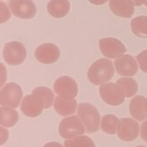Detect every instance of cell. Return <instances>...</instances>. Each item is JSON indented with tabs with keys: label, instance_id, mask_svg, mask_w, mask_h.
Listing matches in <instances>:
<instances>
[{
	"label": "cell",
	"instance_id": "cell-1",
	"mask_svg": "<svg viewBox=\"0 0 147 147\" xmlns=\"http://www.w3.org/2000/svg\"><path fill=\"white\" fill-rule=\"evenodd\" d=\"M114 75V68L112 61L107 59H100L89 67L88 71V80L95 84L100 85L110 81Z\"/></svg>",
	"mask_w": 147,
	"mask_h": 147
},
{
	"label": "cell",
	"instance_id": "cell-2",
	"mask_svg": "<svg viewBox=\"0 0 147 147\" xmlns=\"http://www.w3.org/2000/svg\"><path fill=\"white\" fill-rule=\"evenodd\" d=\"M78 115L89 134L99 131L101 127V115L97 109L90 103H80L78 106Z\"/></svg>",
	"mask_w": 147,
	"mask_h": 147
},
{
	"label": "cell",
	"instance_id": "cell-3",
	"mask_svg": "<svg viewBox=\"0 0 147 147\" xmlns=\"http://www.w3.org/2000/svg\"><path fill=\"white\" fill-rule=\"evenodd\" d=\"M5 62L10 65H18L23 63L27 56L25 47L18 41H10L5 44L3 51Z\"/></svg>",
	"mask_w": 147,
	"mask_h": 147
},
{
	"label": "cell",
	"instance_id": "cell-4",
	"mask_svg": "<svg viewBox=\"0 0 147 147\" xmlns=\"http://www.w3.org/2000/svg\"><path fill=\"white\" fill-rule=\"evenodd\" d=\"M85 127L77 116L63 119L59 125V134L62 138L70 140L81 136L85 133Z\"/></svg>",
	"mask_w": 147,
	"mask_h": 147
},
{
	"label": "cell",
	"instance_id": "cell-5",
	"mask_svg": "<svg viewBox=\"0 0 147 147\" xmlns=\"http://www.w3.org/2000/svg\"><path fill=\"white\" fill-rule=\"evenodd\" d=\"M23 97L21 87L16 83H9L0 90V104L3 107L17 108Z\"/></svg>",
	"mask_w": 147,
	"mask_h": 147
},
{
	"label": "cell",
	"instance_id": "cell-6",
	"mask_svg": "<svg viewBox=\"0 0 147 147\" xmlns=\"http://www.w3.org/2000/svg\"><path fill=\"white\" fill-rule=\"evenodd\" d=\"M100 94L103 101L112 106L122 104L126 97L123 90L117 83L102 84L100 87Z\"/></svg>",
	"mask_w": 147,
	"mask_h": 147
},
{
	"label": "cell",
	"instance_id": "cell-7",
	"mask_svg": "<svg viewBox=\"0 0 147 147\" xmlns=\"http://www.w3.org/2000/svg\"><path fill=\"white\" fill-rule=\"evenodd\" d=\"M12 14L21 19H31L36 14V7L32 0H10Z\"/></svg>",
	"mask_w": 147,
	"mask_h": 147
},
{
	"label": "cell",
	"instance_id": "cell-8",
	"mask_svg": "<svg viewBox=\"0 0 147 147\" xmlns=\"http://www.w3.org/2000/svg\"><path fill=\"white\" fill-rule=\"evenodd\" d=\"M117 134L123 141H133L139 134V126L136 121L131 118L121 119L117 127Z\"/></svg>",
	"mask_w": 147,
	"mask_h": 147
},
{
	"label": "cell",
	"instance_id": "cell-9",
	"mask_svg": "<svg viewBox=\"0 0 147 147\" xmlns=\"http://www.w3.org/2000/svg\"><path fill=\"white\" fill-rule=\"evenodd\" d=\"M100 49L101 53L109 59H117L126 53L124 44L115 38H104L100 40Z\"/></svg>",
	"mask_w": 147,
	"mask_h": 147
},
{
	"label": "cell",
	"instance_id": "cell-10",
	"mask_svg": "<svg viewBox=\"0 0 147 147\" xmlns=\"http://www.w3.org/2000/svg\"><path fill=\"white\" fill-rule=\"evenodd\" d=\"M54 90L58 96L75 98L78 94V85L72 78L63 76L55 82Z\"/></svg>",
	"mask_w": 147,
	"mask_h": 147
},
{
	"label": "cell",
	"instance_id": "cell-11",
	"mask_svg": "<svg viewBox=\"0 0 147 147\" xmlns=\"http://www.w3.org/2000/svg\"><path fill=\"white\" fill-rule=\"evenodd\" d=\"M35 55L36 59L42 64H53L60 58V49L53 43H44L36 48Z\"/></svg>",
	"mask_w": 147,
	"mask_h": 147
},
{
	"label": "cell",
	"instance_id": "cell-12",
	"mask_svg": "<svg viewBox=\"0 0 147 147\" xmlns=\"http://www.w3.org/2000/svg\"><path fill=\"white\" fill-rule=\"evenodd\" d=\"M114 65L117 72L121 76H134L138 71V65L133 57L131 55H121L115 59Z\"/></svg>",
	"mask_w": 147,
	"mask_h": 147
},
{
	"label": "cell",
	"instance_id": "cell-13",
	"mask_svg": "<svg viewBox=\"0 0 147 147\" xmlns=\"http://www.w3.org/2000/svg\"><path fill=\"white\" fill-rule=\"evenodd\" d=\"M21 110L28 117H37L42 113L43 107L36 97L33 95H29L23 99Z\"/></svg>",
	"mask_w": 147,
	"mask_h": 147
},
{
	"label": "cell",
	"instance_id": "cell-14",
	"mask_svg": "<svg viewBox=\"0 0 147 147\" xmlns=\"http://www.w3.org/2000/svg\"><path fill=\"white\" fill-rule=\"evenodd\" d=\"M112 12L120 17L130 18L134 13V4L130 0H109Z\"/></svg>",
	"mask_w": 147,
	"mask_h": 147
},
{
	"label": "cell",
	"instance_id": "cell-15",
	"mask_svg": "<svg viewBox=\"0 0 147 147\" xmlns=\"http://www.w3.org/2000/svg\"><path fill=\"white\" fill-rule=\"evenodd\" d=\"M54 107L55 111L62 116H68L74 114L77 108V102L75 98H68L58 96L55 99Z\"/></svg>",
	"mask_w": 147,
	"mask_h": 147
},
{
	"label": "cell",
	"instance_id": "cell-16",
	"mask_svg": "<svg viewBox=\"0 0 147 147\" xmlns=\"http://www.w3.org/2000/svg\"><path fill=\"white\" fill-rule=\"evenodd\" d=\"M49 15L55 18H62L68 15L70 9L68 0H51L47 4Z\"/></svg>",
	"mask_w": 147,
	"mask_h": 147
},
{
	"label": "cell",
	"instance_id": "cell-17",
	"mask_svg": "<svg viewBox=\"0 0 147 147\" xmlns=\"http://www.w3.org/2000/svg\"><path fill=\"white\" fill-rule=\"evenodd\" d=\"M130 114L137 121H142L147 118L146 98L142 96H137L130 102Z\"/></svg>",
	"mask_w": 147,
	"mask_h": 147
},
{
	"label": "cell",
	"instance_id": "cell-18",
	"mask_svg": "<svg viewBox=\"0 0 147 147\" xmlns=\"http://www.w3.org/2000/svg\"><path fill=\"white\" fill-rule=\"evenodd\" d=\"M18 113L10 107H0V125L4 127H14L18 121Z\"/></svg>",
	"mask_w": 147,
	"mask_h": 147
},
{
	"label": "cell",
	"instance_id": "cell-19",
	"mask_svg": "<svg viewBox=\"0 0 147 147\" xmlns=\"http://www.w3.org/2000/svg\"><path fill=\"white\" fill-rule=\"evenodd\" d=\"M31 95H33L40 101L43 109L50 108L55 99L53 91L47 87H37L32 91Z\"/></svg>",
	"mask_w": 147,
	"mask_h": 147
},
{
	"label": "cell",
	"instance_id": "cell-20",
	"mask_svg": "<svg viewBox=\"0 0 147 147\" xmlns=\"http://www.w3.org/2000/svg\"><path fill=\"white\" fill-rule=\"evenodd\" d=\"M131 28L133 33L141 38H147V16H140L132 20Z\"/></svg>",
	"mask_w": 147,
	"mask_h": 147
},
{
	"label": "cell",
	"instance_id": "cell-21",
	"mask_svg": "<svg viewBox=\"0 0 147 147\" xmlns=\"http://www.w3.org/2000/svg\"><path fill=\"white\" fill-rule=\"evenodd\" d=\"M117 84L121 87L126 97H132L138 92V84L131 78H121L118 79Z\"/></svg>",
	"mask_w": 147,
	"mask_h": 147
},
{
	"label": "cell",
	"instance_id": "cell-22",
	"mask_svg": "<svg viewBox=\"0 0 147 147\" xmlns=\"http://www.w3.org/2000/svg\"><path fill=\"white\" fill-rule=\"evenodd\" d=\"M119 119L113 115H105L101 120V127L103 132L108 134H115L119 125Z\"/></svg>",
	"mask_w": 147,
	"mask_h": 147
},
{
	"label": "cell",
	"instance_id": "cell-23",
	"mask_svg": "<svg viewBox=\"0 0 147 147\" xmlns=\"http://www.w3.org/2000/svg\"><path fill=\"white\" fill-rule=\"evenodd\" d=\"M64 147H95V145L89 137L78 136L65 140Z\"/></svg>",
	"mask_w": 147,
	"mask_h": 147
},
{
	"label": "cell",
	"instance_id": "cell-24",
	"mask_svg": "<svg viewBox=\"0 0 147 147\" xmlns=\"http://www.w3.org/2000/svg\"><path fill=\"white\" fill-rule=\"evenodd\" d=\"M10 11L5 3L0 1V24L6 22L10 18Z\"/></svg>",
	"mask_w": 147,
	"mask_h": 147
},
{
	"label": "cell",
	"instance_id": "cell-25",
	"mask_svg": "<svg viewBox=\"0 0 147 147\" xmlns=\"http://www.w3.org/2000/svg\"><path fill=\"white\" fill-rule=\"evenodd\" d=\"M137 60H138L140 69L144 72L147 73V50L141 52L137 56Z\"/></svg>",
	"mask_w": 147,
	"mask_h": 147
},
{
	"label": "cell",
	"instance_id": "cell-26",
	"mask_svg": "<svg viewBox=\"0 0 147 147\" xmlns=\"http://www.w3.org/2000/svg\"><path fill=\"white\" fill-rule=\"evenodd\" d=\"M7 79V71L4 65L0 63V88L3 87Z\"/></svg>",
	"mask_w": 147,
	"mask_h": 147
},
{
	"label": "cell",
	"instance_id": "cell-27",
	"mask_svg": "<svg viewBox=\"0 0 147 147\" xmlns=\"http://www.w3.org/2000/svg\"><path fill=\"white\" fill-rule=\"evenodd\" d=\"M8 138H9V131L4 127H0V146L5 144L6 141L8 140Z\"/></svg>",
	"mask_w": 147,
	"mask_h": 147
},
{
	"label": "cell",
	"instance_id": "cell-28",
	"mask_svg": "<svg viewBox=\"0 0 147 147\" xmlns=\"http://www.w3.org/2000/svg\"><path fill=\"white\" fill-rule=\"evenodd\" d=\"M141 138L147 142V120L141 125V131H140Z\"/></svg>",
	"mask_w": 147,
	"mask_h": 147
},
{
	"label": "cell",
	"instance_id": "cell-29",
	"mask_svg": "<svg viewBox=\"0 0 147 147\" xmlns=\"http://www.w3.org/2000/svg\"><path fill=\"white\" fill-rule=\"evenodd\" d=\"M91 3L95 4V5H102L106 3L108 0H88Z\"/></svg>",
	"mask_w": 147,
	"mask_h": 147
},
{
	"label": "cell",
	"instance_id": "cell-30",
	"mask_svg": "<svg viewBox=\"0 0 147 147\" xmlns=\"http://www.w3.org/2000/svg\"><path fill=\"white\" fill-rule=\"evenodd\" d=\"M130 1L133 2V3L136 6H141L147 2V0H130Z\"/></svg>",
	"mask_w": 147,
	"mask_h": 147
},
{
	"label": "cell",
	"instance_id": "cell-31",
	"mask_svg": "<svg viewBox=\"0 0 147 147\" xmlns=\"http://www.w3.org/2000/svg\"><path fill=\"white\" fill-rule=\"evenodd\" d=\"M43 147H63L60 143L57 142H49L48 144H46Z\"/></svg>",
	"mask_w": 147,
	"mask_h": 147
},
{
	"label": "cell",
	"instance_id": "cell-32",
	"mask_svg": "<svg viewBox=\"0 0 147 147\" xmlns=\"http://www.w3.org/2000/svg\"><path fill=\"white\" fill-rule=\"evenodd\" d=\"M146 110H147V98H146Z\"/></svg>",
	"mask_w": 147,
	"mask_h": 147
},
{
	"label": "cell",
	"instance_id": "cell-33",
	"mask_svg": "<svg viewBox=\"0 0 147 147\" xmlns=\"http://www.w3.org/2000/svg\"><path fill=\"white\" fill-rule=\"evenodd\" d=\"M137 147H146V146H137Z\"/></svg>",
	"mask_w": 147,
	"mask_h": 147
},
{
	"label": "cell",
	"instance_id": "cell-34",
	"mask_svg": "<svg viewBox=\"0 0 147 147\" xmlns=\"http://www.w3.org/2000/svg\"><path fill=\"white\" fill-rule=\"evenodd\" d=\"M146 6H147V2H146Z\"/></svg>",
	"mask_w": 147,
	"mask_h": 147
}]
</instances>
